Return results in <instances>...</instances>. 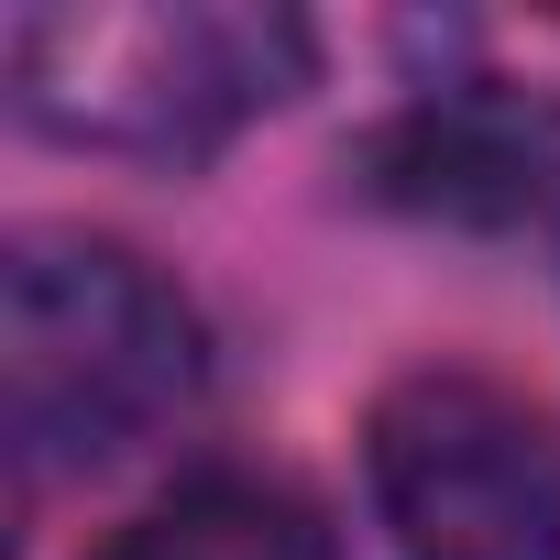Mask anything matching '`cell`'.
<instances>
[{
  "instance_id": "7a4b0ae2",
  "label": "cell",
  "mask_w": 560,
  "mask_h": 560,
  "mask_svg": "<svg viewBox=\"0 0 560 560\" xmlns=\"http://www.w3.org/2000/svg\"><path fill=\"white\" fill-rule=\"evenodd\" d=\"M319 78V34L253 0H132V12H23L12 110L78 154L198 165L242 121L287 110Z\"/></svg>"
},
{
  "instance_id": "5b68a950",
  "label": "cell",
  "mask_w": 560,
  "mask_h": 560,
  "mask_svg": "<svg viewBox=\"0 0 560 560\" xmlns=\"http://www.w3.org/2000/svg\"><path fill=\"white\" fill-rule=\"evenodd\" d=\"M89 560H341V549H330V516L308 483L209 462V472L165 483L143 516H121L110 538H89Z\"/></svg>"
},
{
  "instance_id": "6da1fadb",
  "label": "cell",
  "mask_w": 560,
  "mask_h": 560,
  "mask_svg": "<svg viewBox=\"0 0 560 560\" xmlns=\"http://www.w3.org/2000/svg\"><path fill=\"white\" fill-rule=\"evenodd\" d=\"M209 385V330L165 264L110 231L34 220L0 253V418L23 472H100L165 440Z\"/></svg>"
},
{
  "instance_id": "3957f363",
  "label": "cell",
  "mask_w": 560,
  "mask_h": 560,
  "mask_svg": "<svg viewBox=\"0 0 560 560\" xmlns=\"http://www.w3.org/2000/svg\"><path fill=\"white\" fill-rule=\"evenodd\" d=\"M396 560H560V407L483 363H418L363 418Z\"/></svg>"
},
{
  "instance_id": "277c9868",
  "label": "cell",
  "mask_w": 560,
  "mask_h": 560,
  "mask_svg": "<svg viewBox=\"0 0 560 560\" xmlns=\"http://www.w3.org/2000/svg\"><path fill=\"white\" fill-rule=\"evenodd\" d=\"M352 176H363V198H385L407 220L505 231V220H538L549 187H560V110L549 100H516L494 78L418 89L407 110H385L352 143Z\"/></svg>"
}]
</instances>
